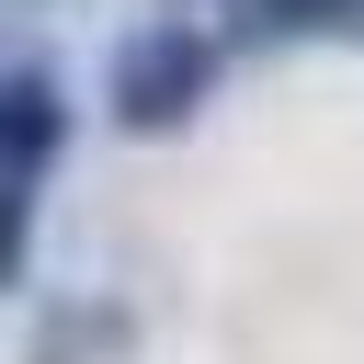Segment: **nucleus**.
I'll return each instance as SVG.
<instances>
[{"label": "nucleus", "instance_id": "4", "mask_svg": "<svg viewBox=\"0 0 364 364\" xmlns=\"http://www.w3.org/2000/svg\"><path fill=\"white\" fill-rule=\"evenodd\" d=\"M23 250H34V171H0V284H23Z\"/></svg>", "mask_w": 364, "mask_h": 364}, {"label": "nucleus", "instance_id": "3", "mask_svg": "<svg viewBox=\"0 0 364 364\" xmlns=\"http://www.w3.org/2000/svg\"><path fill=\"white\" fill-rule=\"evenodd\" d=\"M228 23L250 46H296V34H353L364 46V0H228Z\"/></svg>", "mask_w": 364, "mask_h": 364}, {"label": "nucleus", "instance_id": "1", "mask_svg": "<svg viewBox=\"0 0 364 364\" xmlns=\"http://www.w3.org/2000/svg\"><path fill=\"white\" fill-rule=\"evenodd\" d=\"M205 91H216V34L182 23V11L114 34V57H102V114H114L125 136H171V125H193Z\"/></svg>", "mask_w": 364, "mask_h": 364}, {"label": "nucleus", "instance_id": "2", "mask_svg": "<svg viewBox=\"0 0 364 364\" xmlns=\"http://www.w3.org/2000/svg\"><path fill=\"white\" fill-rule=\"evenodd\" d=\"M57 136H68V91H57V68H0V171H34V182H46Z\"/></svg>", "mask_w": 364, "mask_h": 364}]
</instances>
